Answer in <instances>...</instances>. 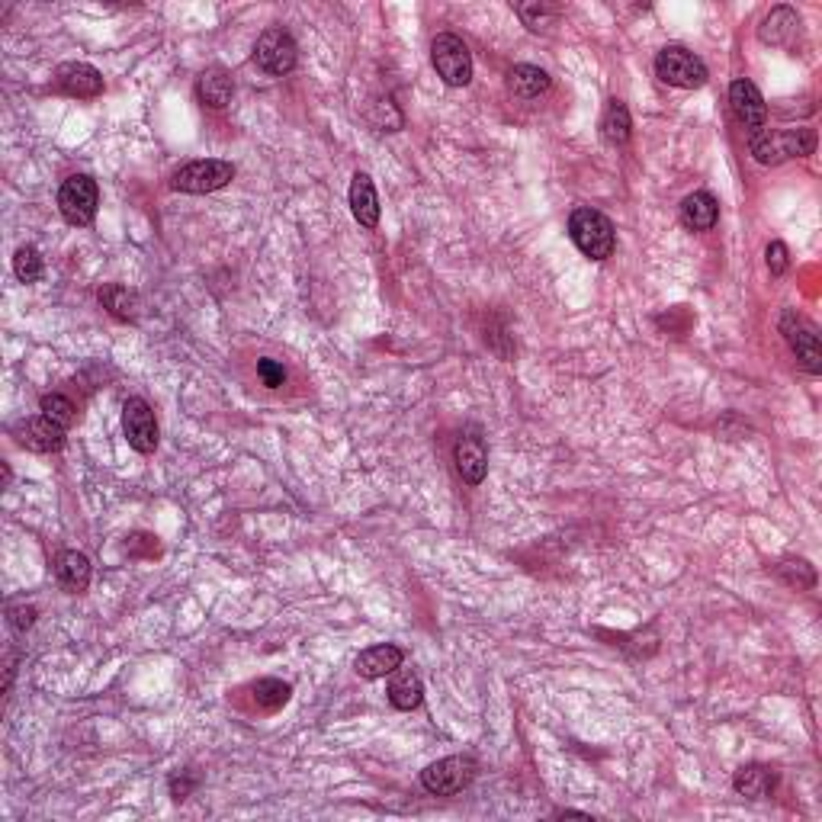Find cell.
Here are the masks:
<instances>
[{
	"instance_id": "1",
	"label": "cell",
	"mask_w": 822,
	"mask_h": 822,
	"mask_svg": "<svg viewBox=\"0 0 822 822\" xmlns=\"http://www.w3.org/2000/svg\"><path fill=\"white\" fill-rule=\"evenodd\" d=\"M749 151L758 164L778 167L790 158H806L816 151V132L813 129H781V132H758L749 135Z\"/></svg>"
},
{
	"instance_id": "2",
	"label": "cell",
	"mask_w": 822,
	"mask_h": 822,
	"mask_svg": "<svg viewBox=\"0 0 822 822\" xmlns=\"http://www.w3.org/2000/svg\"><path fill=\"white\" fill-rule=\"evenodd\" d=\"M569 235L575 248L591 261H607L617 248V235L611 219L598 209H575L569 216Z\"/></svg>"
},
{
	"instance_id": "3",
	"label": "cell",
	"mask_w": 822,
	"mask_h": 822,
	"mask_svg": "<svg viewBox=\"0 0 822 822\" xmlns=\"http://www.w3.org/2000/svg\"><path fill=\"white\" fill-rule=\"evenodd\" d=\"M476 778V761L469 755H450V758H440L434 765H428L421 771V784L428 794L434 797H453L466 790Z\"/></svg>"
},
{
	"instance_id": "4",
	"label": "cell",
	"mask_w": 822,
	"mask_h": 822,
	"mask_svg": "<svg viewBox=\"0 0 822 822\" xmlns=\"http://www.w3.org/2000/svg\"><path fill=\"white\" fill-rule=\"evenodd\" d=\"M656 74L668 87L681 90H697L707 84V65L694 52L681 49V45H668V49L656 55Z\"/></svg>"
},
{
	"instance_id": "5",
	"label": "cell",
	"mask_w": 822,
	"mask_h": 822,
	"mask_svg": "<svg viewBox=\"0 0 822 822\" xmlns=\"http://www.w3.org/2000/svg\"><path fill=\"white\" fill-rule=\"evenodd\" d=\"M431 62L440 78H444V84L450 87H466L473 81V55H469L466 42L460 36L440 33L431 42Z\"/></svg>"
},
{
	"instance_id": "6",
	"label": "cell",
	"mask_w": 822,
	"mask_h": 822,
	"mask_svg": "<svg viewBox=\"0 0 822 822\" xmlns=\"http://www.w3.org/2000/svg\"><path fill=\"white\" fill-rule=\"evenodd\" d=\"M100 206V190L87 174H74L68 177L62 190H58V209L68 225H90L97 216Z\"/></svg>"
},
{
	"instance_id": "7",
	"label": "cell",
	"mask_w": 822,
	"mask_h": 822,
	"mask_svg": "<svg viewBox=\"0 0 822 822\" xmlns=\"http://www.w3.org/2000/svg\"><path fill=\"white\" fill-rule=\"evenodd\" d=\"M296 58H299V49H296L293 36H289L283 26L264 29L261 39H257V45H254V62L261 65L267 74H273V78H283V74L293 71Z\"/></svg>"
},
{
	"instance_id": "8",
	"label": "cell",
	"mask_w": 822,
	"mask_h": 822,
	"mask_svg": "<svg viewBox=\"0 0 822 822\" xmlns=\"http://www.w3.org/2000/svg\"><path fill=\"white\" fill-rule=\"evenodd\" d=\"M232 177H235V164H228V161H219V158L190 161L174 174V190L212 193V190H222L225 184H232Z\"/></svg>"
},
{
	"instance_id": "9",
	"label": "cell",
	"mask_w": 822,
	"mask_h": 822,
	"mask_svg": "<svg viewBox=\"0 0 822 822\" xmlns=\"http://www.w3.org/2000/svg\"><path fill=\"white\" fill-rule=\"evenodd\" d=\"M781 334H784V341L790 344V350L797 354V360L816 376L822 370V347H819L816 328L806 322L803 315H797L794 309H787L781 315Z\"/></svg>"
},
{
	"instance_id": "10",
	"label": "cell",
	"mask_w": 822,
	"mask_h": 822,
	"mask_svg": "<svg viewBox=\"0 0 822 822\" xmlns=\"http://www.w3.org/2000/svg\"><path fill=\"white\" fill-rule=\"evenodd\" d=\"M123 431H126V440L132 450H139V453L158 450V421L145 399H129L123 405Z\"/></svg>"
},
{
	"instance_id": "11",
	"label": "cell",
	"mask_w": 822,
	"mask_h": 822,
	"mask_svg": "<svg viewBox=\"0 0 822 822\" xmlns=\"http://www.w3.org/2000/svg\"><path fill=\"white\" fill-rule=\"evenodd\" d=\"M729 103H733V113L749 135H758L768 129V103L758 94V87L752 81H745V78L733 81V87H729Z\"/></svg>"
},
{
	"instance_id": "12",
	"label": "cell",
	"mask_w": 822,
	"mask_h": 822,
	"mask_svg": "<svg viewBox=\"0 0 822 822\" xmlns=\"http://www.w3.org/2000/svg\"><path fill=\"white\" fill-rule=\"evenodd\" d=\"M17 440L33 453H52L65 444V428L62 424H55L52 418H26L20 428H17Z\"/></svg>"
},
{
	"instance_id": "13",
	"label": "cell",
	"mask_w": 822,
	"mask_h": 822,
	"mask_svg": "<svg viewBox=\"0 0 822 822\" xmlns=\"http://www.w3.org/2000/svg\"><path fill=\"white\" fill-rule=\"evenodd\" d=\"M55 84H58V90H65L68 97H81V100L103 94V74L84 62H71V65L58 68Z\"/></svg>"
},
{
	"instance_id": "14",
	"label": "cell",
	"mask_w": 822,
	"mask_h": 822,
	"mask_svg": "<svg viewBox=\"0 0 822 822\" xmlns=\"http://www.w3.org/2000/svg\"><path fill=\"white\" fill-rule=\"evenodd\" d=\"M453 463H456V473L463 476V482L469 485H479L489 473V453H485V444L479 437H460L453 447Z\"/></svg>"
},
{
	"instance_id": "15",
	"label": "cell",
	"mask_w": 822,
	"mask_h": 822,
	"mask_svg": "<svg viewBox=\"0 0 822 822\" xmlns=\"http://www.w3.org/2000/svg\"><path fill=\"white\" fill-rule=\"evenodd\" d=\"M402 649L399 646H392V643H383V646H370V649H363L354 668H357V675L360 678H367V681H376V678H386L392 675L395 668H402Z\"/></svg>"
},
{
	"instance_id": "16",
	"label": "cell",
	"mask_w": 822,
	"mask_h": 822,
	"mask_svg": "<svg viewBox=\"0 0 822 822\" xmlns=\"http://www.w3.org/2000/svg\"><path fill=\"white\" fill-rule=\"evenodd\" d=\"M733 787H736L739 797L768 800L774 794V787H778V771L768 768V765H745V768L736 771Z\"/></svg>"
},
{
	"instance_id": "17",
	"label": "cell",
	"mask_w": 822,
	"mask_h": 822,
	"mask_svg": "<svg viewBox=\"0 0 822 822\" xmlns=\"http://www.w3.org/2000/svg\"><path fill=\"white\" fill-rule=\"evenodd\" d=\"M350 212L363 228L379 225V196L367 174H354V180H350Z\"/></svg>"
},
{
	"instance_id": "18",
	"label": "cell",
	"mask_w": 822,
	"mask_h": 822,
	"mask_svg": "<svg viewBox=\"0 0 822 822\" xmlns=\"http://www.w3.org/2000/svg\"><path fill=\"white\" fill-rule=\"evenodd\" d=\"M720 219V206L717 200H713L710 193H691V196H684V203H681V222L691 228V232H710L713 225H717Z\"/></svg>"
},
{
	"instance_id": "19",
	"label": "cell",
	"mask_w": 822,
	"mask_h": 822,
	"mask_svg": "<svg viewBox=\"0 0 822 822\" xmlns=\"http://www.w3.org/2000/svg\"><path fill=\"white\" fill-rule=\"evenodd\" d=\"M196 94H200V100L206 106H212V110H222V106L232 103V94H235V81H232V74H228L225 68H209L200 74V84H196Z\"/></svg>"
},
{
	"instance_id": "20",
	"label": "cell",
	"mask_w": 822,
	"mask_h": 822,
	"mask_svg": "<svg viewBox=\"0 0 822 822\" xmlns=\"http://www.w3.org/2000/svg\"><path fill=\"white\" fill-rule=\"evenodd\" d=\"M508 90L521 100H537L550 90V74L537 65H514L508 71Z\"/></svg>"
},
{
	"instance_id": "21",
	"label": "cell",
	"mask_w": 822,
	"mask_h": 822,
	"mask_svg": "<svg viewBox=\"0 0 822 822\" xmlns=\"http://www.w3.org/2000/svg\"><path fill=\"white\" fill-rule=\"evenodd\" d=\"M424 700L421 678L411 672V668H395L389 678V704L395 710H415Z\"/></svg>"
},
{
	"instance_id": "22",
	"label": "cell",
	"mask_w": 822,
	"mask_h": 822,
	"mask_svg": "<svg viewBox=\"0 0 822 822\" xmlns=\"http://www.w3.org/2000/svg\"><path fill=\"white\" fill-rule=\"evenodd\" d=\"M58 582H62L71 595H81V591L90 585V559L78 550H65L62 556H58Z\"/></svg>"
},
{
	"instance_id": "23",
	"label": "cell",
	"mask_w": 822,
	"mask_h": 822,
	"mask_svg": "<svg viewBox=\"0 0 822 822\" xmlns=\"http://www.w3.org/2000/svg\"><path fill=\"white\" fill-rule=\"evenodd\" d=\"M800 26V17L790 7H774L765 20H761V42H771V45H787V39L797 33Z\"/></svg>"
},
{
	"instance_id": "24",
	"label": "cell",
	"mask_w": 822,
	"mask_h": 822,
	"mask_svg": "<svg viewBox=\"0 0 822 822\" xmlns=\"http://www.w3.org/2000/svg\"><path fill=\"white\" fill-rule=\"evenodd\" d=\"M100 302H103V309L110 312L113 318H119V322H135V318H139V296H135L132 289L119 286V283L103 286L100 289Z\"/></svg>"
},
{
	"instance_id": "25",
	"label": "cell",
	"mask_w": 822,
	"mask_h": 822,
	"mask_svg": "<svg viewBox=\"0 0 822 822\" xmlns=\"http://www.w3.org/2000/svg\"><path fill=\"white\" fill-rule=\"evenodd\" d=\"M630 132H633V119H630V110L627 103L620 100H611L607 106V113L601 119V135L607 145H627L630 142Z\"/></svg>"
},
{
	"instance_id": "26",
	"label": "cell",
	"mask_w": 822,
	"mask_h": 822,
	"mask_svg": "<svg viewBox=\"0 0 822 822\" xmlns=\"http://www.w3.org/2000/svg\"><path fill=\"white\" fill-rule=\"evenodd\" d=\"M289 694H293V688H289L286 681L280 678H264V681H257L254 684V700H257V707L261 710H280Z\"/></svg>"
},
{
	"instance_id": "27",
	"label": "cell",
	"mask_w": 822,
	"mask_h": 822,
	"mask_svg": "<svg viewBox=\"0 0 822 822\" xmlns=\"http://www.w3.org/2000/svg\"><path fill=\"white\" fill-rule=\"evenodd\" d=\"M42 415L52 418L55 424H62V428H71L74 418H78V408H74V402L68 399V395L49 392V395H42Z\"/></svg>"
},
{
	"instance_id": "28",
	"label": "cell",
	"mask_w": 822,
	"mask_h": 822,
	"mask_svg": "<svg viewBox=\"0 0 822 822\" xmlns=\"http://www.w3.org/2000/svg\"><path fill=\"white\" fill-rule=\"evenodd\" d=\"M13 273H17L20 283H36L42 277V257L33 245H23L13 257Z\"/></svg>"
},
{
	"instance_id": "29",
	"label": "cell",
	"mask_w": 822,
	"mask_h": 822,
	"mask_svg": "<svg viewBox=\"0 0 822 822\" xmlns=\"http://www.w3.org/2000/svg\"><path fill=\"white\" fill-rule=\"evenodd\" d=\"M517 13H521V20L530 29H540L556 17L559 7H553V4H517Z\"/></svg>"
},
{
	"instance_id": "30",
	"label": "cell",
	"mask_w": 822,
	"mask_h": 822,
	"mask_svg": "<svg viewBox=\"0 0 822 822\" xmlns=\"http://www.w3.org/2000/svg\"><path fill=\"white\" fill-rule=\"evenodd\" d=\"M781 575L787 578L790 585H797V591H800V588H813V582H816L813 566H810V562H803V559H797V562H784V566H781Z\"/></svg>"
},
{
	"instance_id": "31",
	"label": "cell",
	"mask_w": 822,
	"mask_h": 822,
	"mask_svg": "<svg viewBox=\"0 0 822 822\" xmlns=\"http://www.w3.org/2000/svg\"><path fill=\"white\" fill-rule=\"evenodd\" d=\"M257 376L264 379V386H267V389H280V386L286 383V370H283V363L270 360V357L257 363Z\"/></svg>"
},
{
	"instance_id": "32",
	"label": "cell",
	"mask_w": 822,
	"mask_h": 822,
	"mask_svg": "<svg viewBox=\"0 0 822 822\" xmlns=\"http://www.w3.org/2000/svg\"><path fill=\"white\" fill-rule=\"evenodd\" d=\"M765 257H768V270L774 273V277H781V273L787 270V264H790V257H787V245H784V241H771L768 251H765Z\"/></svg>"
},
{
	"instance_id": "33",
	"label": "cell",
	"mask_w": 822,
	"mask_h": 822,
	"mask_svg": "<svg viewBox=\"0 0 822 822\" xmlns=\"http://www.w3.org/2000/svg\"><path fill=\"white\" fill-rule=\"evenodd\" d=\"M36 623V607H10V627L17 633H26Z\"/></svg>"
},
{
	"instance_id": "34",
	"label": "cell",
	"mask_w": 822,
	"mask_h": 822,
	"mask_svg": "<svg viewBox=\"0 0 822 822\" xmlns=\"http://www.w3.org/2000/svg\"><path fill=\"white\" fill-rule=\"evenodd\" d=\"M196 787V778H171V794L174 800H187V794Z\"/></svg>"
}]
</instances>
